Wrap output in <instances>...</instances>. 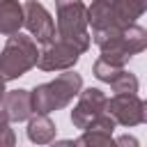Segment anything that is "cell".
<instances>
[{"mask_svg": "<svg viewBox=\"0 0 147 147\" xmlns=\"http://www.w3.org/2000/svg\"><path fill=\"white\" fill-rule=\"evenodd\" d=\"M92 37L96 46L101 48V60L115 67H124L136 53H142L147 48V30L136 23L126 28H117V30H106Z\"/></svg>", "mask_w": 147, "mask_h": 147, "instance_id": "6da1fadb", "label": "cell"}, {"mask_svg": "<svg viewBox=\"0 0 147 147\" xmlns=\"http://www.w3.org/2000/svg\"><path fill=\"white\" fill-rule=\"evenodd\" d=\"M83 90V78L76 71L64 69V74H60L55 80L51 83H41L30 92V101H32V110L34 113H53L64 108L74 96H78V92Z\"/></svg>", "mask_w": 147, "mask_h": 147, "instance_id": "7a4b0ae2", "label": "cell"}, {"mask_svg": "<svg viewBox=\"0 0 147 147\" xmlns=\"http://www.w3.org/2000/svg\"><path fill=\"white\" fill-rule=\"evenodd\" d=\"M57 7V39L71 44L78 53L90 48V32H87V7L83 0H55Z\"/></svg>", "mask_w": 147, "mask_h": 147, "instance_id": "3957f363", "label": "cell"}, {"mask_svg": "<svg viewBox=\"0 0 147 147\" xmlns=\"http://www.w3.org/2000/svg\"><path fill=\"white\" fill-rule=\"evenodd\" d=\"M37 44L32 37H25L21 32L9 34L2 53H0V76L5 80H14L18 76H23L25 71H30L37 64Z\"/></svg>", "mask_w": 147, "mask_h": 147, "instance_id": "277c9868", "label": "cell"}, {"mask_svg": "<svg viewBox=\"0 0 147 147\" xmlns=\"http://www.w3.org/2000/svg\"><path fill=\"white\" fill-rule=\"evenodd\" d=\"M106 113L115 119V124L122 126H138L147 119L145 101L138 94H115L113 99H106Z\"/></svg>", "mask_w": 147, "mask_h": 147, "instance_id": "5b68a950", "label": "cell"}, {"mask_svg": "<svg viewBox=\"0 0 147 147\" xmlns=\"http://www.w3.org/2000/svg\"><path fill=\"white\" fill-rule=\"evenodd\" d=\"M101 113H106V94L99 87H87L78 92V103L71 110V122L76 129L85 131Z\"/></svg>", "mask_w": 147, "mask_h": 147, "instance_id": "8992f818", "label": "cell"}, {"mask_svg": "<svg viewBox=\"0 0 147 147\" xmlns=\"http://www.w3.org/2000/svg\"><path fill=\"white\" fill-rule=\"evenodd\" d=\"M23 25L44 46L55 39V23H53L51 14L46 11V7L37 0H28L23 5Z\"/></svg>", "mask_w": 147, "mask_h": 147, "instance_id": "52a82bcc", "label": "cell"}, {"mask_svg": "<svg viewBox=\"0 0 147 147\" xmlns=\"http://www.w3.org/2000/svg\"><path fill=\"white\" fill-rule=\"evenodd\" d=\"M78 57H80V53L71 44H67L62 39H53L37 55L34 67H39L41 71H64V69H71L78 62Z\"/></svg>", "mask_w": 147, "mask_h": 147, "instance_id": "ba28073f", "label": "cell"}, {"mask_svg": "<svg viewBox=\"0 0 147 147\" xmlns=\"http://www.w3.org/2000/svg\"><path fill=\"white\" fill-rule=\"evenodd\" d=\"M87 25H92V34L124 28L117 18L115 0H92V5L87 7Z\"/></svg>", "mask_w": 147, "mask_h": 147, "instance_id": "9c48e42d", "label": "cell"}, {"mask_svg": "<svg viewBox=\"0 0 147 147\" xmlns=\"http://www.w3.org/2000/svg\"><path fill=\"white\" fill-rule=\"evenodd\" d=\"M2 110L7 115L9 122H25L34 110H32V101H30V92L28 90H11L5 94L2 99Z\"/></svg>", "mask_w": 147, "mask_h": 147, "instance_id": "30bf717a", "label": "cell"}, {"mask_svg": "<svg viewBox=\"0 0 147 147\" xmlns=\"http://www.w3.org/2000/svg\"><path fill=\"white\" fill-rule=\"evenodd\" d=\"M28 138L37 145H48L55 138V124L46 113H32L28 117Z\"/></svg>", "mask_w": 147, "mask_h": 147, "instance_id": "8fae6325", "label": "cell"}, {"mask_svg": "<svg viewBox=\"0 0 147 147\" xmlns=\"http://www.w3.org/2000/svg\"><path fill=\"white\" fill-rule=\"evenodd\" d=\"M23 28V5L18 0H0V32L14 34Z\"/></svg>", "mask_w": 147, "mask_h": 147, "instance_id": "7c38bea8", "label": "cell"}, {"mask_svg": "<svg viewBox=\"0 0 147 147\" xmlns=\"http://www.w3.org/2000/svg\"><path fill=\"white\" fill-rule=\"evenodd\" d=\"M117 7V18L119 23L126 28L131 23H136V18H140L147 9V0H115Z\"/></svg>", "mask_w": 147, "mask_h": 147, "instance_id": "4fadbf2b", "label": "cell"}, {"mask_svg": "<svg viewBox=\"0 0 147 147\" xmlns=\"http://www.w3.org/2000/svg\"><path fill=\"white\" fill-rule=\"evenodd\" d=\"M74 145H90V147H110L115 145L113 140V133H106V131H96V129H85L83 136L78 140H74Z\"/></svg>", "mask_w": 147, "mask_h": 147, "instance_id": "5bb4252c", "label": "cell"}, {"mask_svg": "<svg viewBox=\"0 0 147 147\" xmlns=\"http://www.w3.org/2000/svg\"><path fill=\"white\" fill-rule=\"evenodd\" d=\"M108 85L113 87L115 94H122V92H126V94H136V92H138V78H136L133 74H129V71H124V69H119L117 76H115Z\"/></svg>", "mask_w": 147, "mask_h": 147, "instance_id": "9a60e30c", "label": "cell"}, {"mask_svg": "<svg viewBox=\"0 0 147 147\" xmlns=\"http://www.w3.org/2000/svg\"><path fill=\"white\" fill-rule=\"evenodd\" d=\"M119 69H124V67H115V64H110V62H106V60H101V57L94 62V76H96L99 80H103V83H110V80L117 76Z\"/></svg>", "mask_w": 147, "mask_h": 147, "instance_id": "2e32d148", "label": "cell"}, {"mask_svg": "<svg viewBox=\"0 0 147 147\" xmlns=\"http://www.w3.org/2000/svg\"><path fill=\"white\" fill-rule=\"evenodd\" d=\"M16 142V136H14V131L9 129V119H7V115H5V110L0 108V147L2 145H14Z\"/></svg>", "mask_w": 147, "mask_h": 147, "instance_id": "e0dca14e", "label": "cell"}, {"mask_svg": "<svg viewBox=\"0 0 147 147\" xmlns=\"http://www.w3.org/2000/svg\"><path fill=\"white\" fill-rule=\"evenodd\" d=\"M115 142H117V145H133V147L138 145V140H136V138H129V136H122V138H117Z\"/></svg>", "mask_w": 147, "mask_h": 147, "instance_id": "ac0fdd59", "label": "cell"}, {"mask_svg": "<svg viewBox=\"0 0 147 147\" xmlns=\"http://www.w3.org/2000/svg\"><path fill=\"white\" fill-rule=\"evenodd\" d=\"M5 92H7V90H5V78L0 76V108H2V99H5Z\"/></svg>", "mask_w": 147, "mask_h": 147, "instance_id": "d6986e66", "label": "cell"}]
</instances>
